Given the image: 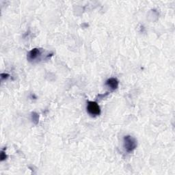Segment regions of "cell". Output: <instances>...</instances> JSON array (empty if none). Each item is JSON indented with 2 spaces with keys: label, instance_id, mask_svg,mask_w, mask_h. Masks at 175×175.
I'll return each instance as SVG.
<instances>
[{
  "label": "cell",
  "instance_id": "1",
  "mask_svg": "<svg viewBox=\"0 0 175 175\" xmlns=\"http://www.w3.org/2000/svg\"><path fill=\"white\" fill-rule=\"evenodd\" d=\"M124 148L127 153H131L137 146V142L135 139L131 135H126L124 137Z\"/></svg>",
  "mask_w": 175,
  "mask_h": 175
},
{
  "label": "cell",
  "instance_id": "2",
  "mask_svg": "<svg viewBox=\"0 0 175 175\" xmlns=\"http://www.w3.org/2000/svg\"><path fill=\"white\" fill-rule=\"evenodd\" d=\"M87 110L89 114L93 116H97L101 114V109L97 103L94 101H89L87 105Z\"/></svg>",
  "mask_w": 175,
  "mask_h": 175
},
{
  "label": "cell",
  "instance_id": "3",
  "mask_svg": "<svg viewBox=\"0 0 175 175\" xmlns=\"http://www.w3.org/2000/svg\"><path fill=\"white\" fill-rule=\"evenodd\" d=\"M118 80L116 78H110L107 80L106 85L107 86L111 89L112 90H114L118 87Z\"/></svg>",
  "mask_w": 175,
  "mask_h": 175
},
{
  "label": "cell",
  "instance_id": "4",
  "mask_svg": "<svg viewBox=\"0 0 175 175\" xmlns=\"http://www.w3.org/2000/svg\"><path fill=\"white\" fill-rule=\"evenodd\" d=\"M40 54V51L38 49H33L28 53V59L30 60H34L37 58L38 55Z\"/></svg>",
  "mask_w": 175,
  "mask_h": 175
},
{
  "label": "cell",
  "instance_id": "5",
  "mask_svg": "<svg viewBox=\"0 0 175 175\" xmlns=\"http://www.w3.org/2000/svg\"><path fill=\"white\" fill-rule=\"evenodd\" d=\"M6 156L4 155V152H2V156H1V159L2 160H4L6 159Z\"/></svg>",
  "mask_w": 175,
  "mask_h": 175
}]
</instances>
